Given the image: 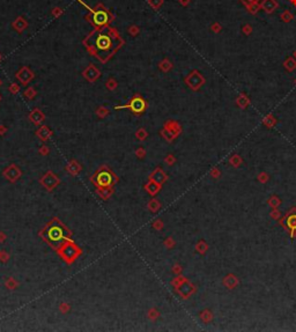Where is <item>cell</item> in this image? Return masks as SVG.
<instances>
[{"instance_id":"6da1fadb","label":"cell","mask_w":296,"mask_h":332,"mask_svg":"<svg viewBox=\"0 0 296 332\" xmlns=\"http://www.w3.org/2000/svg\"><path fill=\"white\" fill-rule=\"evenodd\" d=\"M123 43L124 42L117 30L107 26L96 28L83 41L87 50L94 57L100 58L102 61L108 60L123 45Z\"/></svg>"},{"instance_id":"7a4b0ae2","label":"cell","mask_w":296,"mask_h":332,"mask_svg":"<svg viewBox=\"0 0 296 332\" xmlns=\"http://www.w3.org/2000/svg\"><path fill=\"white\" fill-rule=\"evenodd\" d=\"M78 2H80V4H82L87 9H89V12L93 14L92 15V21H93V23H94L95 26H96V28L97 27H105V26H108L109 23L113 20V17H112V15L109 13L108 11L105 9V8H103V9H98V11H96V9H93V8H90L89 6H87V4H84L82 0H78Z\"/></svg>"},{"instance_id":"3957f363","label":"cell","mask_w":296,"mask_h":332,"mask_svg":"<svg viewBox=\"0 0 296 332\" xmlns=\"http://www.w3.org/2000/svg\"><path fill=\"white\" fill-rule=\"evenodd\" d=\"M44 237L45 240L51 244L56 247L59 243H63L65 240V229L61 224H50L44 233Z\"/></svg>"},{"instance_id":"277c9868","label":"cell","mask_w":296,"mask_h":332,"mask_svg":"<svg viewBox=\"0 0 296 332\" xmlns=\"http://www.w3.org/2000/svg\"><path fill=\"white\" fill-rule=\"evenodd\" d=\"M121 108H130L131 110L135 113H140L146 109V102L140 96H135L130 104L127 105H121V107H115V109H121Z\"/></svg>"},{"instance_id":"5b68a950","label":"cell","mask_w":296,"mask_h":332,"mask_svg":"<svg viewBox=\"0 0 296 332\" xmlns=\"http://www.w3.org/2000/svg\"><path fill=\"white\" fill-rule=\"evenodd\" d=\"M83 77L87 79V80H89V81H95L98 77H100V71L95 67L94 65H90V66H88L87 69H86V71L83 72Z\"/></svg>"},{"instance_id":"8992f818","label":"cell","mask_w":296,"mask_h":332,"mask_svg":"<svg viewBox=\"0 0 296 332\" xmlns=\"http://www.w3.org/2000/svg\"><path fill=\"white\" fill-rule=\"evenodd\" d=\"M16 77H17V79H19L21 82L27 83L34 78V74H32V72L29 71L28 67H22V69L17 72Z\"/></svg>"},{"instance_id":"52a82bcc","label":"cell","mask_w":296,"mask_h":332,"mask_svg":"<svg viewBox=\"0 0 296 332\" xmlns=\"http://www.w3.org/2000/svg\"><path fill=\"white\" fill-rule=\"evenodd\" d=\"M12 26H13V28L17 31V32H23L26 29L28 28V22L26 21V19L25 17H22V16H19L15 21H14L13 23H12Z\"/></svg>"},{"instance_id":"ba28073f","label":"cell","mask_w":296,"mask_h":332,"mask_svg":"<svg viewBox=\"0 0 296 332\" xmlns=\"http://www.w3.org/2000/svg\"><path fill=\"white\" fill-rule=\"evenodd\" d=\"M97 183L101 185V186H108L109 184L111 183V175L107 172V171H103L98 175L97 177Z\"/></svg>"},{"instance_id":"9c48e42d","label":"cell","mask_w":296,"mask_h":332,"mask_svg":"<svg viewBox=\"0 0 296 332\" xmlns=\"http://www.w3.org/2000/svg\"><path fill=\"white\" fill-rule=\"evenodd\" d=\"M30 119H31V122H34L35 124H40V123L43 122V119H44V115H43L38 109H35V110L30 113Z\"/></svg>"},{"instance_id":"30bf717a","label":"cell","mask_w":296,"mask_h":332,"mask_svg":"<svg viewBox=\"0 0 296 332\" xmlns=\"http://www.w3.org/2000/svg\"><path fill=\"white\" fill-rule=\"evenodd\" d=\"M287 224H288V227H289L290 229L295 230L296 229V215H292V217H289V218H288V220H287Z\"/></svg>"},{"instance_id":"8fae6325","label":"cell","mask_w":296,"mask_h":332,"mask_svg":"<svg viewBox=\"0 0 296 332\" xmlns=\"http://www.w3.org/2000/svg\"><path fill=\"white\" fill-rule=\"evenodd\" d=\"M37 134L40 136V137H42V138L45 140V138H48L50 134H51V132L49 131V128L48 127H42L40 131L37 132Z\"/></svg>"},{"instance_id":"7c38bea8","label":"cell","mask_w":296,"mask_h":332,"mask_svg":"<svg viewBox=\"0 0 296 332\" xmlns=\"http://www.w3.org/2000/svg\"><path fill=\"white\" fill-rule=\"evenodd\" d=\"M148 4L154 8V9H157L160 8L163 4V0H148Z\"/></svg>"},{"instance_id":"4fadbf2b","label":"cell","mask_w":296,"mask_h":332,"mask_svg":"<svg viewBox=\"0 0 296 332\" xmlns=\"http://www.w3.org/2000/svg\"><path fill=\"white\" fill-rule=\"evenodd\" d=\"M139 31H140V29H139V27H136V26H131V27L129 28V32H130V35H132V36H136V35L139 34Z\"/></svg>"},{"instance_id":"5bb4252c","label":"cell","mask_w":296,"mask_h":332,"mask_svg":"<svg viewBox=\"0 0 296 332\" xmlns=\"http://www.w3.org/2000/svg\"><path fill=\"white\" fill-rule=\"evenodd\" d=\"M51 13H52V15H53L54 17H59V16L63 14V9H61V8H59V7H54Z\"/></svg>"},{"instance_id":"9a60e30c","label":"cell","mask_w":296,"mask_h":332,"mask_svg":"<svg viewBox=\"0 0 296 332\" xmlns=\"http://www.w3.org/2000/svg\"><path fill=\"white\" fill-rule=\"evenodd\" d=\"M107 87H108L109 89H113V88L117 87V82H116L113 79H110L108 82H107Z\"/></svg>"},{"instance_id":"2e32d148","label":"cell","mask_w":296,"mask_h":332,"mask_svg":"<svg viewBox=\"0 0 296 332\" xmlns=\"http://www.w3.org/2000/svg\"><path fill=\"white\" fill-rule=\"evenodd\" d=\"M169 67H170V64H169L168 60H163V61L160 63V69H164V71H165V69H168Z\"/></svg>"},{"instance_id":"e0dca14e","label":"cell","mask_w":296,"mask_h":332,"mask_svg":"<svg viewBox=\"0 0 296 332\" xmlns=\"http://www.w3.org/2000/svg\"><path fill=\"white\" fill-rule=\"evenodd\" d=\"M26 96L28 97V98H32V97L35 96V90L32 89V88H29V89H27L26 90Z\"/></svg>"},{"instance_id":"ac0fdd59","label":"cell","mask_w":296,"mask_h":332,"mask_svg":"<svg viewBox=\"0 0 296 332\" xmlns=\"http://www.w3.org/2000/svg\"><path fill=\"white\" fill-rule=\"evenodd\" d=\"M97 113H98L100 116H102V117H103L104 115H107V113H108V109H104V108H101L100 110L97 111Z\"/></svg>"},{"instance_id":"d6986e66","label":"cell","mask_w":296,"mask_h":332,"mask_svg":"<svg viewBox=\"0 0 296 332\" xmlns=\"http://www.w3.org/2000/svg\"><path fill=\"white\" fill-rule=\"evenodd\" d=\"M9 89H11V92H12V93H17V92H19V86H16V84H12Z\"/></svg>"},{"instance_id":"ffe728a7","label":"cell","mask_w":296,"mask_h":332,"mask_svg":"<svg viewBox=\"0 0 296 332\" xmlns=\"http://www.w3.org/2000/svg\"><path fill=\"white\" fill-rule=\"evenodd\" d=\"M0 60H1V55H0Z\"/></svg>"}]
</instances>
